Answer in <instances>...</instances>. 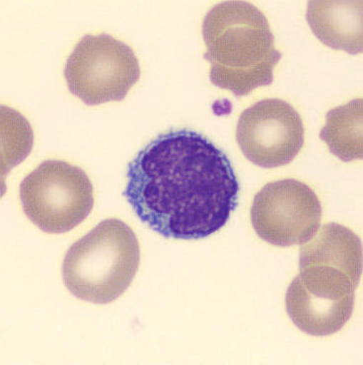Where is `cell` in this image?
Wrapping results in <instances>:
<instances>
[{
	"label": "cell",
	"instance_id": "obj_2",
	"mask_svg": "<svg viewBox=\"0 0 363 365\" xmlns=\"http://www.w3.org/2000/svg\"><path fill=\"white\" fill-rule=\"evenodd\" d=\"M203 37L213 86L247 96L274 81L282 53L264 13L245 1L216 4L205 15Z\"/></svg>",
	"mask_w": 363,
	"mask_h": 365
},
{
	"label": "cell",
	"instance_id": "obj_6",
	"mask_svg": "<svg viewBox=\"0 0 363 365\" xmlns=\"http://www.w3.org/2000/svg\"><path fill=\"white\" fill-rule=\"evenodd\" d=\"M357 287L339 269L318 264L305 267L288 287L287 314L307 335H334L352 317Z\"/></svg>",
	"mask_w": 363,
	"mask_h": 365
},
{
	"label": "cell",
	"instance_id": "obj_1",
	"mask_svg": "<svg viewBox=\"0 0 363 365\" xmlns=\"http://www.w3.org/2000/svg\"><path fill=\"white\" fill-rule=\"evenodd\" d=\"M240 184L228 156L202 133H161L130 162L123 197L165 238L218 232L238 205Z\"/></svg>",
	"mask_w": 363,
	"mask_h": 365
},
{
	"label": "cell",
	"instance_id": "obj_5",
	"mask_svg": "<svg viewBox=\"0 0 363 365\" xmlns=\"http://www.w3.org/2000/svg\"><path fill=\"white\" fill-rule=\"evenodd\" d=\"M64 77L68 90L88 106L122 101L140 81L135 51L112 36L86 35L66 61Z\"/></svg>",
	"mask_w": 363,
	"mask_h": 365
},
{
	"label": "cell",
	"instance_id": "obj_10",
	"mask_svg": "<svg viewBox=\"0 0 363 365\" xmlns=\"http://www.w3.org/2000/svg\"><path fill=\"white\" fill-rule=\"evenodd\" d=\"M318 264L339 269L359 285L362 272V241L346 226L328 223L300 250V269Z\"/></svg>",
	"mask_w": 363,
	"mask_h": 365
},
{
	"label": "cell",
	"instance_id": "obj_4",
	"mask_svg": "<svg viewBox=\"0 0 363 365\" xmlns=\"http://www.w3.org/2000/svg\"><path fill=\"white\" fill-rule=\"evenodd\" d=\"M25 215L44 232H68L93 210V186L82 169L46 160L20 184Z\"/></svg>",
	"mask_w": 363,
	"mask_h": 365
},
{
	"label": "cell",
	"instance_id": "obj_9",
	"mask_svg": "<svg viewBox=\"0 0 363 365\" xmlns=\"http://www.w3.org/2000/svg\"><path fill=\"white\" fill-rule=\"evenodd\" d=\"M362 1H310L306 19L324 45L351 55L363 48Z\"/></svg>",
	"mask_w": 363,
	"mask_h": 365
},
{
	"label": "cell",
	"instance_id": "obj_7",
	"mask_svg": "<svg viewBox=\"0 0 363 365\" xmlns=\"http://www.w3.org/2000/svg\"><path fill=\"white\" fill-rule=\"evenodd\" d=\"M322 205L308 185L295 179L269 182L255 195L251 221L260 238L272 245L307 242L321 225Z\"/></svg>",
	"mask_w": 363,
	"mask_h": 365
},
{
	"label": "cell",
	"instance_id": "obj_11",
	"mask_svg": "<svg viewBox=\"0 0 363 365\" xmlns=\"http://www.w3.org/2000/svg\"><path fill=\"white\" fill-rule=\"evenodd\" d=\"M363 102L362 98L329 110L320 138L344 162L362 160Z\"/></svg>",
	"mask_w": 363,
	"mask_h": 365
},
{
	"label": "cell",
	"instance_id": "obj_3",
	"mask_svg": "<svg viewBox=\"0 0 363 365\" xmlns=\"http://www.w3.org/2000/svg\"><path fill=\"white\" fill-rule=\"evenodd\" d=\"M140 259V244L130 226L117 218L105 220L68 249L64 284L79 299L108 304L130 287Z\"/></svg>",
	"mask_w": 363,
	"mask_h": 365
},
{
	"label": "cell",
	"instance_id": "obj_8",
	"mask_svg": "<svg viewBox=\"0 0 363 365\" xmlns=\"http://www.w3.org/2000/svg\"><path fill=\"white\" fill-rule=\"evenodd\" d=\"M236 140L244 156L255 165L285 166L305 145V125L297 110L283 100H262L239 117Z\"/></svg>",
	"mask_w": 363,
	"mask_h": 365
}]
</instances>
